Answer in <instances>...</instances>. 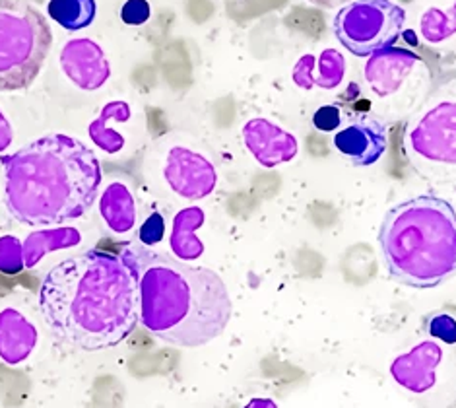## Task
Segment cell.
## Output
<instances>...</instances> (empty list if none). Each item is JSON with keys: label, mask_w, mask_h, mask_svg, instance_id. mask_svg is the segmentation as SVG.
I'll list each match as a JSON object with an SVG mask.
<instances>
[{"label": "cell", "mask_w": 456, "mask_h": 408, "mask_svg": "<svg viewBox=\"0 0 456 408\" xmlns=\"http://www.w3.org/2000/svg\"><path fill=\"white\" fill-rule=\"evenodd\" d=\"M14 141V131L12 125L6 119V115L0 111V152H6Z\"/></svg>", "instance_id": "4316f807"}, {"label": "cell", "mask_w": 456, "mask_h": 408, "mask_svg": "<svg viewBox=\"0 0 456 408\" xmlns=\"http://www.w3.org/2000/svg\"><path fill=\"white\" fill-rule=\"evenodd\" d=\"M39 311L62 345L84 352L113 348L140 323L138 278L121 255L86 251L45 274Z\"/></svg>", "instance_id": "6da1fadb"}, {"label": "cell", "mask_w": 456, "mask_h": 408, "mask_svg": "<svg viewBox=\"0 0 456 408\" xmlns=\"http://www.w3.org/2000/svg\"><path fill=\"white\" fill-rule=\"evenodd\" d=\"M443 362V348L436 340H421L410 352L390 363L393 379L414 395H423L436 388L437 370Z\"/></svg>", "instance_id": "4fadbf2b"}, {"label": "cell", "mask_w": 456, "mask_h": 408, "mask_svg": "<svg viewBox=\"0 0 456 408\" xmlns=\"http://www.w3.org/2000/svg\"><path fill=\"white\" fill-rule=\"evenodd\" d=\"M206 222V214L200 207L183 208L175 214L169 235V249L179 261H197L204 255V243L197 232Z\"/></svg>", "instance_id": "2e32d148"}, {"label": "cell", "mask_w": 456, "mask_h": 408, "mask_svg": "<svg viewBox=\"0 0 456 408\" xmlns=\"http://www.w3.org/2000/svg\"><path fill=\"white\" fill-rule=\"evenodd\" d=\"M61 69L84 92H95L111 78V62L94 39H70L61 51Z\"/></svg>", "instance_id": "30bf717a"}, {"label": "cell", "mask_w": 456, "mask_h": 408, "mask_svg": "<svg viewBox=\"0 0 456 408\" xmlns=\"http://www.w3.org/2000/svg\"><path fill=\"white\" fill-rule=\"evenodd\" d=\"M53 47V31L36 6L0 0V92L28 90Z\"/></svg>", "instance_id": "5b68a950"}, {"label": "cell", "mask_w": 456, "mask_h": 408, "mask_svg": "<svg viewBox=\"0 0 456 408\" xmlns=\"http://www.w3.org/2000/svg\"><path fill=\"white\" fill-rule=\"evenodd\" d=\"M0 162L6 210L24 225L47 228L82 218L103 179L94 150L62 133L39 136Z\"/></svg>", "instance_id": "3957f363"}, {"label": "cell", "mask_w": 456, "mask_h": 408, "mask_svg": "<svg viewBox=\"0 0 456 408\" xmlns=\"http://www.w3.org/2000/svg\"><path fill=\"white\" fill-rule=\"evenodd\" d=\"M169 189L187 200H202L218 187V171L208 158L187 146H173L164 166Z\"/></svg>", "instance_id": "ba28073f"}, {"label": "cell", "mask_w": 456, "mask_h": 408, "mask_svg": "<svg viewBox=\"0 0 456 408\" xmlns=\"http://www.w3.org/2000/svg\"><path fill=\"white\" fill-rule=\"evenodd\" d=\"M408 146L431 164L456 166V100L431 105L410 126Z\"/></svg>", "instance_id": "52a82bcc"}, {"label": "cell", "mask_w": 456, "mask_h": 408, "mask_svg": "<svg viewBox=\"0 0 456 408\" xmlns=\"http://www.w3.org/2000/svg\"><path fill=\"white\" fill-rule=\"evenodd\" d=\"M419 36L429 45H441L456 36V0L447 8H428L419 18Z\"/></svg>", "instance_id": "44dd1931"}, {"label": "cell", "mask_w": 456, "mask_h": 408, "mask_svg": "<svg viewBox=\"0 0 456 408\" xmlns=\"http://www.w3.org/2000/svg\"><path fill=\"white\" fill-rule=\"evenodd\" d=\"M241 136L248 154L256 159L258 166L266 169L289 164L299 154V141L296 135L265 117L248 119L241 128Z\"/></svg>", "instance_id": "9c48e42d"}, {"label": "cell", "mask_w": 456, "mask_h": 408, "mask_svg": "<svg viewBox=\"0 0 456 408\" xmlns=\"http://www.w3.org/2000/svg\"><path fill=\"white\" fill-rule=\"evenodd\" d=\"M243 408H278V404L273 399H260V396H256V399H251Z\"/></svg>", "instance_id": "83f0119b"}, {"label": "cell", "mask_w": 456, "mask_h": 408, "mask_svg": "<svg viewBox=\"0 0 456 408\" xmlns=\"http://www.w3.org/2000/svg\"><path fill=\"white\" fill-rule=\"evenodd\" d=\"M123 259L140 288V325L177 348H199L218 339L233 302L218 273L192 266L142 243L126 245Z\"/></svg>", "instance_id": "7a4b0ae2"}, {"label": "cell", "mask_w": 456, "mask_h": 408, "mask_svg": "<svg viewBox=\"0 0 456 408\" xmlns=\"http://www.w3.org/2000/svg\"><path fill=\"white\" fill-rule=\"evenodd\" d=\"M100 212L105 225L113 233H128L136 224V202L133 192L121 181L110 184L100 197Z\"/></svg>", "instance_id": "ac0fdd59"}, {"label": "cell", "mask_w": 456, "mask_h": 408, "mask_svg": "<svg viewBox=\"0 0 456 408\" xmlns=\"http://www.w3.org/2000/svg\"><path fill=\"white\" fill-rule=\"evenodd\" d=\"M47 14L67 31H80L94 24L97 3L95 0H49Z\"/></svg>", "instance_id": "ffe728a7"}, {"label": "cell", "mask_w": 456, "mask_h": 408, "mask_svg": "<svg viewBox=\"0 0 456 408\" xmlns=\"http://www.w3.org/2000/svg\"><path fill=\"white\" fill-rule=\"evenodd\" d=\"M164 233H166L164 216H161L159 212H151L150 216L146 218V222L140 225L138 241L142 243V245H146V247H154L161 240H164Z\"/></svg>", "instance_id": "cb8c5ba5"}, {"label": "cell", "mask_w": 456, "mask_h": 408, "mask_svg": "<svg viewBox=\"0 0 456 408\" xmlns=\"http://www.w3.org/2000/svg\"><path fill=\"white\" fill-rule=\"evenodd\" d=\"M309 3L317 4V6H324V8H334V6H340L346 0H309Z\"/></svg>", "instance_id": "f1b7e54d"}, {"label": "cell", "mask_w": 456, "mask_h": 408, "mask_svg": "<svg viewBox=\"0 0 456 408\" xmlns=\"http://www.w3.org/2000/svg\"><path fill=\"white\" fill-rule=\"evenodd\" d=\"M313 126L321 133H334L342 126V110L338 105H322L313 115Z\"/></svg>", "instance_id": "484cf974"}, {"label": "cell", "mask_w": 456, "mask_h": 408, "mask_svg": "<svg viewBox=\"0 0 456 408\" xmlns=\"http://www.w3.org/2000/svg\"><path fill=\"white\" fill-rule=\"evenodd\" d=\"M406 10L393 0H350L334 16V36L355 57L395 47L406 28Z\"/></svg>", "instance_id": "8992f818"}, {"label": "cell", "mask_w": 456, "mask_h": 408, "mask_svg": "<svg viewBox=\"0 0 456 408\" xmlns=\"http://www.w3.org/2000/svg\"><path fill=\"white\" fill-rule=\"evenodd\" d=\"M133 115V110L130 105L123 100L110 102L103 105L102 113L95 117V119L90 123L88 133L92 143L103 150L105 154H118L125 148V136L117 131L115 125L126 123Z\"/></svg>", "instance_id": "e0dca14e"}, {"label": "cell", "mask_w": 456, "mask_h": 408, "mask_svg": "<svg viewBox=\"0 0 456 408\" xmlns=\"http://www.w3.org/2000/svg\"><path fill=\"white\" fill-rule=\"evenodd\" d=\"M421 64L416 53L400 47H388L367 57L363 78L377 98H388L402 90V86Z\"/></svg>", "instance_id": "7c38bea8"}, {"label": "cell", "mask_w": 456, "mask_h": 408, "mask_svg": "<svg viewBox=\"0 0 456 408\" xmlns=\"http://www.w3.org/2000/svg\"><path fill=\"white\" fill-rule=\"evenodd\" d=\"M379 247L396 282L437 288L456 274V212L436 195L400 202L385 214Z\"/></svg>", "instance_id": "277c9868"}, {"label": "cell", "mask_w": 456, "mask_h": 408, "mask_svg": "<svg viewBox=\"0 0 456 408\" xmlns=\"http://www.w3.org/2000/svg\"><path fill=\"white\" fill-rule=\"evenodd\" d=\"M387 126L375 117H360L334 135V148L357 167L377 164L387 152Z\"/></svg>", "instance_id": "8fae6325"}, {"label": "cell", "mask_w": 456, "mask_h": 408, "mask_svg": "<svg viewBox=\"0 0 456 408\" xmlns=\"http://www.w3.org/2000/svg\"><path fill=\"white\" fill-rule=\"evenodd\" d=\"M118 16L126 26H144L151 16V6L148 0H125Z\"/></svg>", "instance_id": "d4e9b609"}, {"label": "cell", "mask_w": 456, "mask_h": 408, "mask_svg": "<svg viewBox=\"0 0 456 408\" xmlns=\"http://www.w3.org/2000/svg\"><path fill=\"white\" fill-rule=\"evenodd\" d=\"M37 345V329L18 309L0 311V360L6 366H20Z\"/></svg>", "instance_id": "9a60e30c"}, {"label": "cell", "mask_w": 456, "mask_h": 408, "mask_svg": "<svg viewBox=\"0 0 456 408\" xmlns=\"http://www.w3.org/2000/svg\"><path fill=\"white\" fill-rule=\"evenodd\" d=\"M24 268V243L16 235H3L0 238V273L14 276Z\"/></svg>", "instance_id": "7402d4cb"}, {"label": "cell", "mask_w": 456, "mask_h": 408, "mask_svg": "<svg viewBox=\"0 0 456 408\" xmlns=\"http://www.w3.org/2000/svg\"><path fill=\"white\" fill-rule=\"evenodd\" d=\"M346 78V57L338 49H324L319 55L305 53L291 69V82L303 92L336 90Z\"/></svg>", "instance_id": "5bb4252c"}, {"label": "cell", "mask_w": 456, "mask_h": 408, "mask_svg": "<svg viewBox=\"0 0 456 408\" xmlns=\"http://www.w3.org/2000/svg\"><path fill=\"white\" fill-rule=\"evenodd\" d=\"M428 332L444 345H456V317L447 314V311H439L428 317Z\"/></svg>", "instance_id": "603a6c76"}, {"label": "cell", "mask_w": 456, "mask_h": 408, "mask_svg": "<svg viewBox=\"0 0 456 408\" xmlns=\"http://www.w3.org/2000/svg\"><path fill=\"white\" fill-rule=\"evenodd\" d=\"M24 243V265L26 268L37 266L43 257L82 243V233L72 225H55L49 230L31 232Z\"/></svg>", "instance_id": "d6986e66"}]
</instances>
